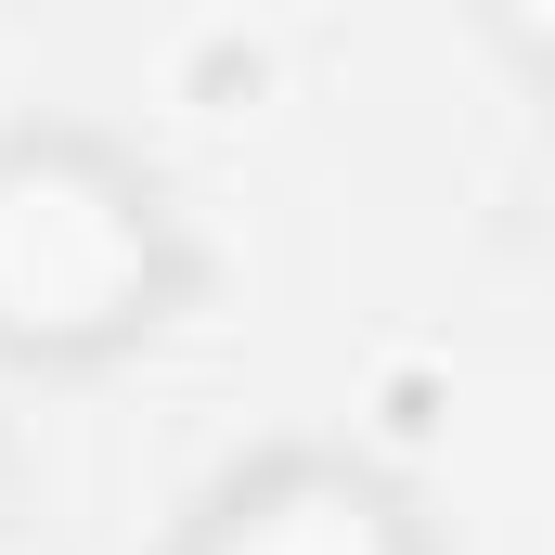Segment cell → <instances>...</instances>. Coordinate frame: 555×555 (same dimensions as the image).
Wrapping results in <instances>:
<instances>
[{"label": "cell", "mask_w": 555, "mask_h": 555, "mask_svg": "<svg viewBox=\"0 0 555 555\" xmlns=\"http://www.w3.org/2000/svg\"><path fill=\"white\" fill-rule=\"evenodd\" d=\"M207 310V233L117 117H0V375L91 388Z\"/></svg>", "instance_id": "6da1fadb"}, {"label": "cell", "mask_w": 555, "mask_h": 555, "mask_svg": "<svg viewBox=\"0 0 555 555\" xmlns=\"http://www.w3.org/2000/svg\"><path fill=\"white\" fill-rule=\"evenodd\" d=\"M155 555H452V530H439V504H426L388 452L284 426V439L220 452L168 504Z\"/></svg>", "instance_id": "7a4b0ae2"}, {"label": "cell", "mask_w": 555, "mask_h": 555, "mask_svg": "<svg viewBox=\"0 0 555 555\" xmlns=\"http://www.w3.org/2000/svg\"><path fill=\"white\" fill-rule=\"evenodd\" d=\"M478 52L504 65V91H517L530 130L555 142V0H478Z\"/></svg>", "instance_id": "3957f363"}, {"label": "cell", "mask_w": 555, "mask_h": 555, "mask_svg": "<svg viewBox=\"0 0 555 555\" xmlns=\"http://www.w3.org/2000/svg\"><path fill=\"white\" fill-rule=\"evenodd\" d=\"M26 517H39V504H26V452H13V426H0V555H26Z\"/></svg>", "instance_id": "277c9868"}]
</instances>
